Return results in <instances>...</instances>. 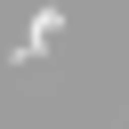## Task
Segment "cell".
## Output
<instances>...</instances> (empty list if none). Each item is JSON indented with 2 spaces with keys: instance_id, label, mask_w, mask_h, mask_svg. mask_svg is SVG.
Here are the masks:
<instances>
[{
  "instance_id": "obj_1",
  "label": "cell",
  "mask_w": 129,
  "mask_h": 129,
  "mask_svg": "<svg viewBox=\"0 0 129 129\" xmlns=\"http://www.w3.org/2000/svg\"><path fill=\"white\" fill-rule=\"evenodd\" d=\"M56 32H64V8H56V0H48V8H40V16H32V24H24V40H16V64H32V56H40V48H48V40H56Z\"/></svg>"
}]
</instances>
